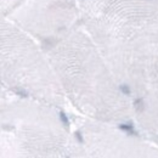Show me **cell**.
<instances>
[{"label":"cell","instance_id":"6da1fadb","mask_svg":"<svg viewBox=\"0 0 158 158\" xmlns=\"http://www.w3.org/2000/svg\"><path fill=\"white\" fill-rule=\"evenodd\" d=\"M119 129L127 131L128 134H136V131L134 129V125H132V123H124V124H120L119 125Z\"/></svg>","mask_w":158,"mask_h":158},{"label":"cell","instance_id":"7a4b0ae2","mask_svg":"<svg viewBox=\"0 0 158 158\" xmlns=\"http://www.w3.org/2000/svg\"><path fill=\"white\" fill-rule=\"evenodd\" d=\"M134 107L137 112H142L144 111V100L142 98H136L134 101Z\"/></svg>","mask_w":158,"mask_h":158},{"label":"cell","instance_id":"3957f363","mask_svg":"<svg viewBox=\"0 0 158 158\" xmlns=\"http://www.w3.org/2000/svg\"><path fill=\"white\" fill-rule=\"evenodd\" d=\"M119 89H120V91H122V93H123L124 95H130V93H131V90H130L129 85H127V84L120 85V86H119Z\"/></svg>","mask_w":158,"mask_h":158},{"label":"cell","instance_id":"277c9868","mask_svg":"<svg viewBox=\"0 0 158 158\" xmlns=\"http://www.w3.org/2000/svg\"><path fill=\"white\" fill-rule=\"evenodd\" d=\"M60 119H61V122L64 124L66 127H68V125H69V119H68V117H67V115H66L63 112L60 113Z\"/></svg>","mask_w":158,"mask_h":158},{"label":"cell","instance_id":"5b68a950","mask_svg":"<svg viewBox=\"0 0 158 158\" xmlns=\"http://www.w3.org/2000/svg\"><path fill=\"white\" fill-rule=\"evenodd\" d=\"M15 93H16V94H18L20 96H27V93H26V91H23V90H17V89H16V90H15Z\"/></svg>","mask_w":158,"mask_h":158},{"label":"cell","instance_id":"8992f818","mask_svg":"<svg viewBox=\"0 0 158 158\" xmlns=\"http://www.w3.org/2000/svg\"><path fill=\"white\" fill-rule=\"evenodd\" d=\"M76 137L78 139L79 142H83V141H84V139H83V136H81V134H80L79 131H77V132H76Z\"/></svg>","mask_w":158,"mask_h":158}]
</instances>
